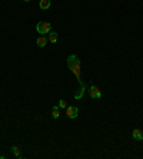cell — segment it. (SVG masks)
<instances>
[{
	"label": "cell",
	"mask_w": 143,
	"mask_h": 159,
	"mask_svg": "<svg viewBox=\"0 0 143 159\" xmlns=\"http://www.w3.org/2000/svg\"><path fill=\"white\" fill-rule=\"evenodd\" d=\"M67 66H69V69L72 70V73L76 76V79H77V82H79V85H80V89L77 90V93H74V99H82L83 98V95H84V92H86V83L82 80V69H80V60L77 59V56L76 55H70L69 57H67Z\"/></svg>",
	"instance_id": "6da1fadb"
},
{
	"label": "cell",
	"mask_w": 143,
	"mask_h": 159,
	"mask_svg": "<svg viewBox=\"0 0 143 159\" xmlns=\"http://www.w3.org/2000/svg\"><path fill=\"white\" fill-rule=\"evenodd\" d=\"M36 30H37V33H40V35H46V33H49V32L52 30V25H50L49 22H40V23H37Z\"/></svg>",
	"instance_id": "7a4b0ae2"
},
{
	"label": "cell",
	"mask_w": 143,
	"mask_h": 159,
	"mask_svg": "<svg viewBox=\"0 0 143 159\" xmlns=\"http://www.w3.org/2000/svg\"><path fill=\"white\" fill-rule=\"evenodd\" d=\"M66 115H67V118H70V119H76L77 115H79V109H77L76 106H67V108H66Z\"/></svg>",
	"instance_id": "3957f363"
},
{
	"label": "cell",
	"mask_w": 143,
	"mask_h": 159,
	"mask_svg": "<svg viewBox=\"0 0 143 159\" xmlns=\"http://www.w3.org/2000/svg\"><path fill=\"white\" fill-rule=\"evenodd\" d=\"M89 92H90V98H92V99H100V96H102L100 89H99L97 86H90Z\"/></svg>",
	"instance_id": "277c9868"
},
{
	"label": "cell",
	"mask_w": 143,
	"mask_h": 159,
	"mask_svg": "<svg viewBox=\"0 0 143 159\" xmlns=\"http://www.w3.org/2000/svg\"><path fill=\"white\" fill-rule=\"evenodd\" d=\"M132 136H133V139H136V140H143V132H142L140 129H133Z\"/></svg>",
	"instance_id": "5b68a950"
},
{
	"label": "cell",
	"mask_w": 143,
	"mask_h": 159,
	"mask_svg": "<svg viewBox=\"0 0 143 159\" xmlns=\"http://www.w3.org/2000/svg\"><path fill=\"white\" fill-rule=\"evenodd\" d=\"M39 6H40V9H42V10H47V9L52 6V2H50V0H40Z\"/></svg>",
	"instance_id": "8992f818"
},
{
	"label": "cell",
	"mask_w": 143,
	"mask_h": 159,
	"mask_svg": "<svg viewBox=\"0 0 143 159\" xmlns=\"http://www.w3.org/2000/svg\"><path fill=\"white\" fill-rule=\"evenodd\" d=\"M47 42H49V39H47V37H45V36L37 37V46H39V47H45V46L47 45Z\"/></svg>",
	"instance_id": "52a82bcc"
},
{
	"label": "cell",
	"mask_w": 143,
	"mask_h": 159,
	"mask_svg": "<svg viewBox=\"0 0 143 159\" xmlns=\"http://www.w3.org/2000/svg\"><path fill=\"white\" fill-rule=\"evenodd\" d=\"M57 37H59V36H57L56 32H52V30L49 32V42H50V43H56V42H57Z\"/></svg>",
	"instance_id": "ba28073f"
},
{
	"label": "cell",
	"mask_w": 143,
	"mask_h": 159,
	"mask_svg": "<svg viewBox=\"0 0 143 159\" xmlns=\"http://www.w3.org/2000/svg\"><path fill=\"white\" fill-rule=\"evenodd\" d=\"M59 116H60V108H59V106H53V108H52V118L57 119Z\"/></svg>",
	"instance_id": "9c48e42d"
},
{
	"label": "cell",
	"mask_w": 143,
	"mask_h": 159,
	"mask_svg": "<svg viewBox=\"0 0 143 159\" xmlns=\"http://www.w3.org/2000/svg\"><path fill=\"white\" fill-rule=\"evenodd\" d=\"M12 150H13V153H15V156H16V158H22V152H20V149H19L17 146H13V148H12Z\"/></svg>",
	"instance_id": "30bf717a"
},
{
	"label": "cell",
	"mask_w": 143,
	"mask_h": 159,
	"mask_svg": "<svg viewBox=\"0 0 143 159\" xmlns=\"http://www.w3.org/2000/svg\"><path fill=\"white\" fill-rule=\"evenodd\" d=\"M57 106H59L60 109H63V108H67V105H66V100H63V99H62V100H59V105H57Z\"/></svg>",
	"instance_id": "8fae6325"
},
{
	"label": "cell",
	"mask_w": 143,
	"mask_h": 159,
	"mask_svg": "<svg viewBox=\"0 0 143 159\" xmlns=\"http://www.w3.org/2000/svg\"><path fill=\"white\" fill-rule=\"evenodd\" d=\"M25 2H32V0H25Z\"/></svg>",
	"instance_id": "7c38bea8"
}]
</instances>
